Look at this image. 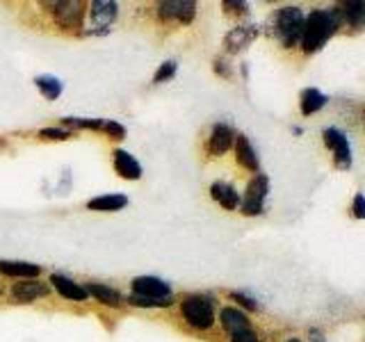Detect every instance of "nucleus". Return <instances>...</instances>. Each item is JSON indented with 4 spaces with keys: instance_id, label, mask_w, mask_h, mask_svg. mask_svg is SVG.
Wrapping results in <instances>:
<instances>
[{
    "instance_id": "obj_2",
    "label": "nucleus",
    "mask_w": 365,
    "mask_h": 342,
    "mask_svg": "<svg viewBox=\"0 0 365 342\" xmlns=\"http://www.w3.org/2000/svg\"><path fill=\"white\" fill-rule=\"evenodd\" d=\"M182 317L190 326L205 331L215 324V306L208 296L192 294L182 301Z\"/></svg>"
},
{
    "instance_id": "obj_19",
    "label": "nucleus",
    "mask_w": 365,
    "mask_h": 342,
    "mask_svg": "<svg viewBox=\"0 0 365 342\" xmlns=\"http://www.w3.org/2000/svg\"><path fill=\"white\" fill-rule=\"evenodd\" d=\"M327 105V96L322 94V91L317 89H304L302 94V112L306 114H315L317 110H322Z\"/></svg>"
},
{
    "instance_id": "obj_18",
    "label": "nucleus",
    "mask_w": 365,
    "mask_h": 342,
    "mask_svg": "<svg viewBox=\"0 0 365 342\" xmlns=\"http://www.w3.org/2000/svg\"><path fill=\"white\" fill-rule=\"evenodd\" d=\"M222 324L228 333H237V331H245L249 328V319L242 311H237V308H224L222 311Z\"/></svg>"
},
{
    "instance_id": "obj_17",
    "label": "nucleus",
    "mask_w": 365,
    "mask_h": 342,
    "mask_svg": "<svg viewBox=\"0 0 365 342\" xmlns=\"http://www.w3.org/2000/svg\"><path fill=\"white\" fill-rule=\"evenodd\" d=\"M235 153H237V160L240 165L247 167L249 171H258V157H256V151L251 148L249 140L245 135H237L235 140Z\"/></svg>"
},
{
    "instance_id": "obj_16",
    "label": "nucleus",
    "mask_w": 365,
    "mask_h": 342,
    "mask_svg": "<svg viewBox=\"0 0 365 342\" xmlns=\"http://www.w3.org/2000/svg\"><path fill=\"white\" fill-rule=\"evenodd\" d=\"M210 194L215 201H220V205H224L226 210H235L237 203H240V197L233 185H228V182H212L210 187Z\"/></svg>"
},
{
    "instance_id": "obj_14",
    "label": "nucleus",
    "mask_w": 365,
    "mask_h": 342,
    "mask_svg": "<svg viewBox=\"0 0 365 342\" xmlns=\"http://www.w3.org/2000/svg\"><path fill=\"white\" fill-rule=\"evenodd\" d=\"M125 203H128V199H125L123 194H103V197L91 199L87 203V208L96 212H117Z\"/></svg>"
},
{
    "instance_id": "obj_21",
    "label": "nucleus",
    "mask_w": 365,
    "mask_h": 342,
    "mask_svg": "<svg viewBox=\"0 0 365 342\" xmlns=\"http://www.w3.org/2000/svg\"><path fill=\"white\" fill-rule=\"evenodd\" d=\"M254 30H247V28H235L231 34L226 37V46H228V51H240V48H245V46L254 39Z\"/></svg>"
},
{
    "instance_id": "obj_3",
    "label": "nucleus",
    "mask_w": 365,
    "mask_h": 342,
    "mask_svg": "<svg viewBox=\"0 0 365 342\" xmlns=\"http://www.w3.org/2000/svg\"><path fill=\"white\" fill-rule=\"evenodd\" d=\"M304 32V14L299 7H283L277 14V34L285 48H292L297 41H302Z\"/></svg>"
},
{
    "instance_id": "obj_20",
    "label": "nucleus",
    "mask_w": 365,
    "mask_h": 342,
    "mask_svg": "<svg viewBox=\"0 0 365 342\" xmlns=\"http://www.w3.org/2000/svg\"><path fill=\"white\" fill-rule=\"evenodd\" d=\"M87 290V294H91V296H96V299L101 301V304H108V306H119V294L114 292L112 288H108V285H101V283H91L89 288H85Z\"/></svg>"
},
{
    "instance_id": "obj_4",
    "label": "nucleus",
    "mask_w": 365,
    "mask_h": 342,
    "mask_svg": "<svg viewBox=\"0 0 365 342\" xmlns=\"http://www.w3.org/2000/svg\"><path fill=\"white\" fill-rule=\"evenodd\" d=\"M51 7H53V16L57 21V26H62L66 30L83 26L85 5L80 3V0H57V3H51Z\"/></svg>"
},
{
    "instance_id": "obj_12",
    "label": "nucleus",
    "mask_w": 365,
    "mask_h": 342,
    "mask_svg": "<svg viewBox=\"0 0 365 342\" xmlns=\"http://www.w3.org/2000/svg\"><path fill=\"white\" fill-rule=\"evenodd\" d=\"M233 130L228 128V125H224V123H217L215 128H212V135H210V144H208V148H210V153L212 155H222V153H226L228 148H231V144H233Z\"/></svg>"
},
{
    "instance_id": "obj_13",
    "label": "nucleus",
    "mask_w": 365,
    "mask_h": 342,
    "mask_svg": "<svg viewBox=\"0 0 365 342\" xmlns=\"http://www.w3.org/2000/svg\"><path fill=\"white\" fill-rule=\"evenodd\" d=\"M114 19H117V3H110V0H96V3H91V21H94V26L108 28Z\"/></svg>"
},
{
    "instance_id": "obj_15",
    "label": "nucleus",
    "mask_w": 365,
    "mask_h": 342,
    "mask_svg": "<svg viewBox=\"0 0 365 342\" xmlns=\"http://www.w3.org/2000/svg\"><path fill=\"white\" fill-rule=\"evenodd\" d=\"M0 271L5 276H19V279H34L39 276L41 267L32 265V262H11V260H3L0 262Z\"/></svg>"
},
{
    "instance_id": "obj_11",
    "label": "nucleus",
    "mask_w": 365,
    "mask_h": 342,
    "mask_svg": "<svg viewBox=\"0 0 365 342\" xmlns=\"http://www.w3.org/2000/svg\"><path fill=\"white\" fill-rule=\"evenodd\" d=\"M114 169L121 178H128V180H137L142 176V167L140 162L128 153V151H114Z\"/></svg>"
},
{
    "instance_id": "obj_10",
    "label": "nucleus",
    "mask_w": 365,
    "mask_h": 342,
    "mask_svg": "<svg viewBox=\"0 0 365 342\" xmlns=\"http://www.w3.org/2000/svg\"><path fill=\"white\" fill-rule=\"evenodd\" d=\"M51 283L55 285V290L60 292L64 299H71V301H85L87 299V290L83 285H78L76 281L62 276V274H53Z\"/></svg>"
},
{
    "instance_id": "obj_6",
    "label": "nucleus",
    "mask_w": 365,
    "mask_h": 342,
    "mask_svg": "<svg viewBox=\"0 0 365 342\" xmlns=\"http://www.w3.org/2000/svg\"><path fill=\"white\" fill-rule=\"evenodd\" d=\"M267 190H269V182L265 176H256L254 180H251L249 187H247V194H245V201H242V212L245 214H260L262 203H265V197H267Z\"/></svg>"
},
{
    "instance_id": "obj_29",
    "label": "nucleus",
    "mask_w": 365,
    "mask_h": 342,
    "mask_svg": "<svg viewBox=\"0 0 365 342\" xmlns=\"http://www.w3.org/2000/svg\"><path fill=\"white\" fill-rule=\"evenodd\" d=\"M288 342H299V340H294V338H292V340H288Z\"/></svg>"
},
{
    "instance_id": "obj_25",
    "label": "nucleus",
    "mask_w": 365,
    "mask_h": 342,
    "mask_svg": "<svg viewBox=\"0 0 365 342\" xmlns=\"http://www.w3.org/2000/svg\"><path fill=\"white\" fill-rule=\"evenodd\" d=\"M233 342H258V336L254 328H245V331H237V333H231Z\"/></svg>"
},
{
    "instance_id": "obj_5",
    "label": "nucleus",
    "mask_w": 365,
    "mask_h": 342,
    "mask_svg": "<svg viewBox=\"0 0 365 342\" xmlns=\"http://www.w3.org/2000/svg\"><path fill=\"white\" fill-rule=\"evenodd\" d=\"M135 296L140 299H151V301H167L171 299V290L165 281H160L155 276H140L133 281Z\"/></svg>"
},
{
    "instance_id": "obj_8",
    "label": "nucleus",
    "mask_w": 365,
    "mask_h": 342,
    "mask_svg": "<svg viewBox=\"0 0 365 342\" xmlns=\"http://www.w3.org/2000/svg\"><path fill=\"white\" fill-rule=\"evenodd\" d=\"M197 5L192 0H171V3H160V16L163 19H176L180 23H190L194 19Z\"/></svg>"
},
{
    "instance_id": "obj_24",
    "label": "nucleus",
    "mask_w": 365,
    "mask_h": 342,
    "mask_svg": "<svg viewBox=\"0 0 365 342\" xmlns=\"http://www.w3.org/2000/svg\"><path fill=\"white\" fill-rule=\"evenodd\" d=\"M174 73H176V62H165L163 66L158 68V73H155V83H165V80L174 78Z\"/></svg>"
},
{
    "instance_id": "obj_1",
    "label": "nucleus",
    "mask_w": 365,
    "mask_h": 342,
    "mask_svg": "<svg viewBox=\"0 0 365 342\" xmlns=\"http://www.w3.org/2000/svg\"><path fill=\"white\" fill-rule=\"evenodd\" d=\"M338 14L334 9H317L311 16L304 19V32H302V46L306 53H315L324 46V41L336 32L338 28Z\"/></svg>"
},
{
    "instance_id": "obj_23",
    "label": "nucleus",
    "mask_w": 365,
    "mask_h": 342,
    "mask_svg": "<svg viewBox=\"0 0 365 342\" xmlns=\"http://www.w3.org/2000/svg\"><path fill=\"white\" fill-rule=\"evenodd\" d=\"M345 16L351 26H361L363 23V16H365V3H347L345 5Z\"/></svg>"
},
{
    "instance_id": "obj_9",
    "label": "nucleus",
    "mask_w": 365,
    "mask_h": 342,
    "mask_svg": "<svg viewBox=\"0 0 365 342\" xmlns=\"http://www.w3.org/2000/svg\"><path fill=\"white\" fill-rule=\"evenodd\" d=\"M48 294V285H43L39 281H28V283H16L14 288H11V299L16 304H30L34 299H39V296H46Z\"/></svg>"
},
{
    "instance_id": "obj_7",
    "label": "nucleus",
    "mask_w": 365,
    "mask_h": 342,
    "mask_svg": "<svg viewBox=\"0 0 365 342\" xmlns=\"http://www.w3.org/2000/svg\"><path fill=\"white\" fill-rule=\"evenodd\" d=\"M324 142H327V146L331 148V151H334L336 165L340 169H349L351 167V148H349L347 137L342 135L338 128H327L324 130Z\"/></svg>"
},
{
    "instance_id": "obj_26",
    "label": "nucleus",
    "mask_w": 365,
    "mask_h": 342,
    "mask_svg": "<svg viewBox=\"0 0 365 342\" xmlns=\"http://www.w3.org/2000/svg\"><path fill=\"white\" fill-rule=\"evenodd\" d=\"M68 135H71V133H68V130H60V128H43L41 130L43 140H66Z\"/></svg>"
},
{
    "instance_id": "obj_28",
    "label": "nucleus",
    "mask_w": 365,
    "mask_h": 342,
    "mask_svg": "<svg viewBox=\"0 0 365 342\" xmlns=\"http://www.w3.org/2000/svg\"><path fill=\"white\" fill-rule=\"evenodd\" d=\"M231 296H233V299H237V301H242V304H245V306H249V308H256V306H258L256 301H251V299H249V296H245V294H240V292H233Z\"/></svg>"
},
{
    "instance_id": "obj_27",
    "label": "nucleus",
    "mask_w": 365,
    "mask_h": 342,
    "mask_svg": "<svg viewBox=\"0 0 365 342\" xmlns=\"http://www.w3.org/2000/svg\"><path fill=\"white\" fill-rule=\"evenodd\" d=\"M354 214L363 219L365 217V201H363V194H356V199H354Z\"/></svg>"
},
{
    "instance_id": "obj_22",
    "label": "nucleus",
    "mask_w": 365,
    "mask_h": 342,
    "mask_svg": "<svg viewBox=\"0 0 365 342\" xmlns=\"http://www.w3.org/2000/svg\"><path fill=\"white\" fill-rule=\"evenodd\" d=\"M34 83H37V87L41 89V94L46 98H51V100H55L57 96L62 94V83L57 78H53V76H39Z\"/></svg>"
}]
</instances>
